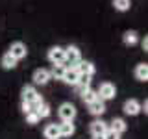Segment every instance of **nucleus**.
Instances as JSON below:
<instances>
[{
  "mask_svg": "<svg viewBox=\"0 0 148 139\" xmlns=\"http://www.w3.org/2000/svg\"><path fill=\"white\" fill-rule=\"evenodd\" d=\"M21 98H22V102L30 104L32 111H35V109L45 102V100H43V96H41L39 93L35 91V87H34V85H24V87H22V91H21Z\"/></svg>",
  "mask_w": 148,
  "mask_h": 139,
  "instance_id": "1",
  "label": "nucleus"
},
{
  "mask_svg": "<svg viewBox=\"0 0 148 139\" xmlns=\"http://www.w3.org/2000/svg\"><path fill=\"white\" fill-rule=\"evenodd\" d=\"M76 115H78V109L71 102H63L58 108V117H59L61 122H72V120L76 119Z\"/></svg>",
  "mask_w": 148,
  "mask_h": 139,
  "instance_id": "2",
  "label": "nucleus"
},
{
  "mask_svg": "<svg viewBox=\"0 0 148 139\" xmlns=\"http://www.w3.org/2000/svg\"><path fill=\"white\" fill-rule=\"evenodd\" d=\"M96 95H98V98L104 100V102L113 100L115 96H117V87H115V83H111V82H104V83H100Z\"/></svg>",
  "mask_w": 148,
  "mask_h": 139,
  "instance_id": "3",
  "label": "nucleus"
},
{
  "mask_svg": "<svg viewBox=\"0 0 148 139\" xmlns=\"http://www.w3.org/2000/svg\"><path fill=\"white\" fill-rule=\"evenodd\" d=\"M80 59H82V50L78 48L76 45L65 46V67H67V65L74 67V65L80 61Z\"/></svg>",
  "mask_w": 148,
  "mask_h": 139,
  "instance_id": "4",
  "label": "nucleus"
},
{
  "mask_svg": "<svg viewBox=\"0 0 148 139\" xmlns=\"http://www.w3.org/2000/svg\"><path fill=\"white\" fill-rule=\"evenodd\" d=\"M46 58H48V61L52 65H65V48L56 45V46H52V48L48 50Z\"/></svg>",
  "mask_w": 148,
  "mask_h": 139,
  "instance_id": "5",
  "label": "nucleus"
},
{
  "mask_svg": "<svg viewBox=\"0 0 148 139\" xmlns=\"http://www.w3.org/2000/svg\"><path fill=\"white\" fill-rule=\"evenodd\" d=\"M8 52L11 54L17 61H21V59H24L28 56V48H26V45L22 43V41H15V43H11V46H9Z\"/></svg>",
  "mask_w": 148,
  "mask_h": 139,
  "instance_id": "6",
  "label": "nucleus"
},
{
  "mask_svg": "<svg viewBox=\"0 0 148 139\" xmlns=\"http://www.w3.org/2000/svg\"><path fill=\"white\" fill-rule=\"evenodd\" d=\"M108 128H109V124L106 122V120H102V119H96V120H92L89 124V132H91L92 137H102Z\"/></svg>",
  "mask_w": 148,
  "mask_h": 139,
  "instance_id": "7",
  "label": "nucleus"
},
{
  "mask_svg": "<svg viewBox=\"0 0 148 139\" xmlns=\"http://www.w3.org/2000/svg\"><path fill=\"white\" fill-rule=\"evenodd\" d=\"M122 111H124V115L135 117V115L141 113V102L135 100V98H128V100L122 104Z\"/></svg>",
  "mask_w": 148,
  "mask_h": 139,
  "instance_id": "8",
  "label": "nucleus"
},
{
  "mask_svg": "<svg viewBox=\"0 0 148 139\" xmlns=\"http://www.w3.org/2000/svg\"><path fill=\"white\" fill-rule=\"evenodd\" d=\"M32 80H34V85H46V83L52 80L50 78V71L48 69H35Z\"/></svg>",
  "mask_w": 148,
  "mask_h": 139,
  "instance_id": "9",
  "label": "nucleus"
},
{
  "mask_svg": "<svg viewBox=\"0 0 148 139\" xmlns=\"http://www.w3.org/2000/svg\"><path fill=\"white\" fill-rule=\"evenodd\" d=\"M61 80L67 83V85H74L80 82V72L76 71V67H65V72H63V78Z\"/></svg>",
  "mask_w": 148,
  "mask_h": 139,
  "instance_id": "10",
  "label": "nucleus"
},
{
  "mask_svg": "<svg viewBox=\"0 0 148 139\" xmlns=\"http://www.w3.org/2000/svg\"><path fill=\"white\" fill-rule=\"evenodd\" d=\"M74 67H76V71L80 72V74H83V76H92L95 71H96L95 65H92L91 61H85V59H80V61L74 65Z\"/></svg>",
  "mask_w": 148,
  "mask_h": 139,
  "instance_id": "11",
  "label": "nucleus"
},
{
  "mask_svg": "<svg viewBox=\"0 0 148 139\" xmlns=\"http://www.w3.org/2000/svg\"><path fill=\"white\" fill-rule=\"evenodd\" d=\"M89 113L95 115V117L104 115V113H106V102L100 100V98H96L95 102H91V104H89Z\"/></svg>",
  "mask_w": 148,
  "mask_h": 139,
  "instance_id": "12",
  "label": "nucleus"
},
{
  "mask_svg": "<svg viewBox=\"0 0 148 139\" xmlns=\"http://www.w3.org/2000/svg\"><path fill=\"white\" fill-rule=\"evenodd\" d=\"M43 136L45 139H61L59 137V128L56 122H48L46 126L43 128Z\"/></svg>",
  "mask_w": 148,
  "mask_h": 139,
  "instance_id": "13",
  "label": "nucleus"
},
{
  "mask_svg": "<svg viewBox=\"0 0 148 139\" xmlns=\"http://www.w3.org/2000/svg\"><path fill=\"white\" fill-rule=\"evenodd\" d=\"M133 76L139 82H146L148 80V65L146 63H137L133 69Z\"/></svg>",
  "mask_w": 148,
  "mask_h": 139,
  "instance_id": "14",
  "label": "nucleus"
},
{
  "mask_svg": "<svg viewBox=\"0 0 148 139\" xmlns=\"http://www.w3.org/2000/svg\"><path fill=\"white\" fill-rule=\"evenodd\" d=\"M58 128H59V137H71L74 136V132H76V126H74L72 122H59L58 124Z\"/></svg>",
  "mask_w": 148,
  "mask_h": 139,
  "instance_id": "15",
  "label": "nucleus"
},
{
  "mask_svg": "<svg viewBox=\"0 0 148 139\" xmlns=\"http://www.w3.org/2000/svg\"><path fill=\"white\" fill-rule=\"evenodd\" d=\"M122 43L126 45V46H133V45H137L139 43V34L135 30H128V32H124V35H122Z\"/></svg>",
  "mask_w": 148,
  "mask_h": 139,
  "instance_id": "16",
  "label": "nucleus"
},
{
  "mask_svg": "<svg viewBox=\"0 0 148 139\" xmlns=\"http://www.w3.org/2000/svg\"><path fill=\"white\" fill-rule=\"evenodd\" d=\"M109 124H111L109 128H111V130H115V132H119L120 136H122V133L128 130V124H126V120H124L122 117H115V119L111 120Z\"/></svg>",
  "mask_w": 148,
  "mask_h": 139,
  "instance_id": "17",
  "label": "nucleus"
},
{
  "mask_svg": "<svg viewBox=\"0 0 148 139\" xmlns=\"http://www.w3.org/2000/svg\"><path fill=\"white\" fill-rule=\"evenodd\" d=\"M17 63H18V61H17V59L13 58L9 52H6V54L2 56V59H0V65H2V69H6V71H11V69H15Z\"/></svg>",
  "mask_w": 148,
  "mask_h": 139,
  "instance_id": "18",
  "label": "nucleus"
},
{
  "mask_svg": "<svg viewBox=\"0 0 148 139\" xmlns=\"http://www.w3.org/2000/svg\"><path fill=\"white\" fill-rule=\"evenodd\" d=\"M80 96H82V102H83V104H87V106H89L91 102H95L96 98H98L96 91H92L91 87H89V89H85V91H82V93H80Z\"/></svg>",
  "mask_w": 148,
  "mask_h": 139,
  "instance_id": "19",
  "label": "nucleus"
},
{
  "mask_svg": "<svg viewBox=\"0 0 148 139\" xmlns=\"http://www.w3.org/2000/svg\"><path fill=\"white\" fill-rule=\"evenodd\" d=\"M130 6H132V0H113V8L117 9V11H120V13L128 11Z\"/></svg>",
  "mask_w": 148,
  "mask_h": 139,
  "instance_id": "20",
  "label": "nucleus"
},
{
  "mask_svg": "<svg viewBox=\"0 0 148 139\" xmlns=\"http://www.w3.org/2000/svg\"><path fill=\"white\" fill-rule=\"evenodd\" d=\"M65 72V65H52L50 69V78H56V80H61Z\"/></svg>",
  "mask_w": 148,
  "mask_h": 139,
  "instance_id": "21",
  "label": "nucleus"
},
{
  "mask_svg": "<svg viewBox=\"0 0 148 139\" xmlns=\"http://www.w3.org/2000/svg\"><path fill=\"white\" fill-rule=\"evenodd\" d=\"M35 113L39 115V119H45V117H50V113H52V111H50V106L46 104V102H43V104L35 109Z\"/></svg>",
  "mask_w": 148,
  "mask_h": 139,
  "instance_id": "22",
  "label": "nucleus"
},
{
  "mask_svg": "<svg viewBox=\"0 0 148 139\" xmlns=\"http://www.w3.org/2000/svg\"><path fill=\"white\" fill-rule=\"evenodd\" d=\"M24 117H26V122L28 124H37V122H39V115H37L35 113V111H28V113H24Z\"/></svg>",
  "mask_w": 148,
  "mask_h": 139,
  "instance_id": "23",
  "label": "nucleus"
},
{
  "mask_svg": "<svg viewBox=\"0 0 148 139\" xmlns=\"http://www.w3.org/2000/svg\"><path fill=\"white\" fill-rule=\"evenodd\" d=\"M102 137H104V139H120V133L115 132V130H111V128H108V130H106V133H104Z\"/></svg>",
  "mask_w": 148,
  "mask_h": 139,
  "instance_id": "24",
  "label": "nucleus"
},
{
  "mask_svg": "<svg viewBox=\"0 0 148 139\" xmlns=\"http://www.w3.org/2000/svg\"><path fill=\"white\" fill-rule=\"evenodd\" d=\"M143 50H148V39H146V37L143 39Z\"/></svg>",
  "mask_w": 148,
  "mask_h": 139,
  "instance_id": "25",
  "label": "nucleus"
}]
</instances>
